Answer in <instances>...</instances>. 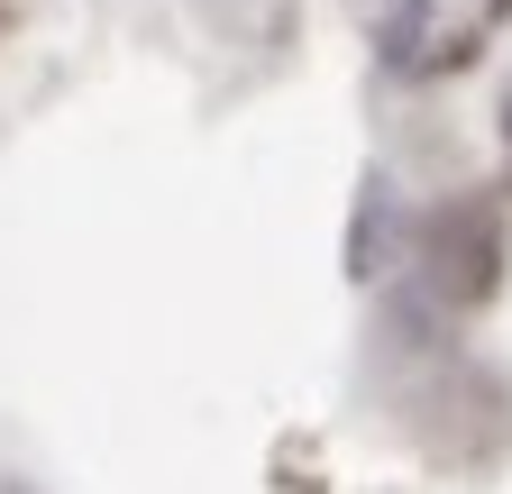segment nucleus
Segmentation results:
<instances>
[{
	"label": "nucleus",
	"instance_id": "1",
	"mask_svg": "<svg viewBox=\"0 0 512 494\" xmlns=\"http://www.w3.org/2000/svg\"><path fill=\"white\" fill-rule=\"evenodd\" d=\"M421 257H430V293L458 302V312H476V302L503 284V211L485 193L439 202L430 229H421Z\"/></svg>",
	"mask_w": 512,
	"mask_h": 494
},
{
	"label": "nucleus",
	"instance_id": "3",
	"mask_svg": "<svg viewBox=\"0 0 512 494\" xmlns=\"http://www.w3.org/2000/svg\"><path fill=\"white\" fill-rule=\"evenodd\" d=\"M503 147H512V92H503Z\"/></svg>",
	"mask_w": 512,
	"mask_h": 494
},
{
	"label": "nucleus",
	"instance_id": "2",
	"mask_svg": "<svg viewBox=\"0 0 512 494\" xmlns=\"http://www.w3.org/2000/svg\"><path fill=\"white\" fill-rule=\"evenodd\" d=\"M384 257H394V202H384V183H366V211H357V247H348V275H384Z\"/></svg>",
	"mask_w": 512,
	"mask_h": 494
},
{
	"label": "nucleus",
	"instance_id": "4",
	"mask_svg": "<svg viewBox=\"0 0 512 494\" xmlns=\"http://www.w3.org/2000/svg\"><path fill=\"white\" fill-rule=\"evenodd\" d=\"M494 10H512V0H494Z\"/></svg>",
	"mask_w": 512,
	"mask_h": 494
}]
</instances>
